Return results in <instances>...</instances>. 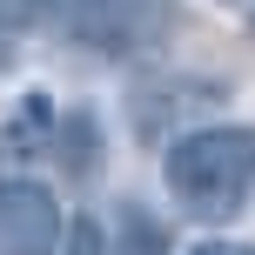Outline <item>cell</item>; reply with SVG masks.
Wrapping results in <instances>:
<instances>
[{"mask_svg": "<svg viewBox=\"0 0 255 255\" xmlns=\"http://www.w3.org/2000/svg\"><path fill=\"white\" fill-rule=\"evenodd\" d=\"M161 181L188 222H208V229L235 222L242 202L255 195V128L208 121V128L175 134L161 154Z\"/></svg>", "mask_w": 255, "mask_h": 255, "instance_id": "obj_1", "label": "cell"}, {"mask_svg": "<svg viewBox=\"0 0 255 255\" xmlns=\"http://www.w3.org/2000/svg\"><path fill=\"white\" fill-rule=\"evenodd\" d=\"M67 34L94 54H154L168 34V0H67Z\"/></svg>", "mask_w": 255, "mask_h": 255, "instance_id": "obj_2", "label": "cell"}, {"mask_svg": "<svg viewBox=\"0 0 255 255\" xmlns=\"http://www.w3.org/2000/svg\"><path fill=\"white\" fill-rule=\"evenodd\" d=\"M67 215L47 181L7 175L0 181V255H61Z\"/></svg>", "mask_w": 255, "mask_h": 255, "instance_id": "obj_3", "label": "cell"}, {"mask_svg": "<svg viewBox=\"0 0 255 255\" xmlns=\"http://www.w3.org/2000/svg\"><path fill=\"white\" fill-rule=\"evenodd\" d=\"M215 94H222V88L175 81V74H161V67H154V81H134V94H128V115H134L141 141H154V134H168L175 121H188V108H208Z\"/></svg>", "mask_w": 255, "mask_h": 255, "instance_id": "obj_4", "label": "cell"}, {"mask_svg": "<svg viewBox=\"0 0 255 255\" xmlns=\"http://www.w3.org/2000/svg\"><path fill=\"white\" fill-rule=\"evenodd\" d=\"M47 154L67 168V175H94V168H101V121H94L88 108L61 115V121H54V141H47Z\"/></svg>", "mask_w": 255, "mask_h": 255, "instance_id": "obj_5", "label": "cell"}, {"mask_svg": "<svg viewBox=\"0 0 255 255\" xmlns=\"http://www.w3.org/2000/svg\"><path fill=\"white\" fill-rule=\"evenodd\" d=\"M54 141V101L47 94H20V101L7 108V128H0V148L27 154V148H47Z\"/></svg>", "mask_w": 255, "mask_h": 255, "instance_id": "obj_6", "label": "cell"}, {"mask_svg": "<svg viewBox=\"0 0 255 255\" xmlns=\"http://www.w3.org/2000/svg\"><path fill=\"white\" fill-rule=\"evenodd\" d=\"M108 235H115V255H168V249H175V235H168L141 202H121V215H115Z\"/></svg>", "mask_w": 255, "mask_h": 255, "instance_id": "obj_7", "label": "cell"}, {"mask_svg": "<svg viewBox=\"0 0 255 255\" xmlns=\"http://www.w3.org/2000/svg\"><path fill=\"white\" fill-rule=\"evenodd\" d=\"M61 255H115V235H108L94 215H74L67 235H61Z\"/></svg>", "mask_w": 255, "mask_h": 255, "instance_id": "obj_8", "label": "cell"}, {"mask_svg": "<svg viewBox=\"0 0 255 255\" xmlns=\"http://www.w3.org/2000/svg\"><path fill=\"white\" fill-rule=\"evenodd\" d=\"M188 255H255L249 242H202V249H188Z\"/></svg>", "mask_w": 255, "mask_h": 255, "instance_id": "obj_9", "label": "cell"}, {"mask_svg": "<svg viewBox=\"0 0 255 255\" xmlns=\"http://www.w3.org/2000/svg\"><path fill=\"white\" fill-rule=\"evenodd\" d=\"M13 67V34H0V74Z\"/></svg>", "mask_w": 255, "mask_h": 255, "instance_id": "obj_10", "label": "cell"}]
</instances>
